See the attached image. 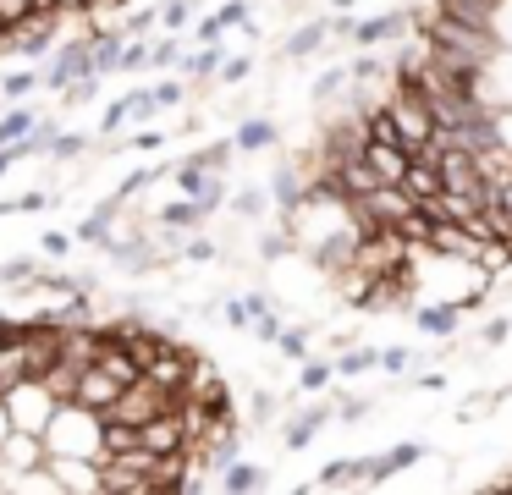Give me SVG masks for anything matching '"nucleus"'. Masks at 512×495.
I'll return each instance as SVG.
<instances>
[{"instance_id":"20","label":"nucleus","mask_w":512,"mask_h":495,"mask_svg":"<svg viewBox=\"0 0 512 495\" xmlns=\"http://www.w3.org/2000/svg\"><path fill=\"white\" fill-rule=\"evenodd\" d=\"M364 160L380 171V182H402V171H408L413 154L402 149V143H364Z\"/></svg>"},{"instance_id":"18","label":"nucleus","mask_w":512,"mask_h":495,"mask_svg":"<svg viewBox=\"0 0 512 495\" xmlns=\"http://www.w3.org/2000/svg\"><path fill=\"white\" fill-rule=\"evenodd\" d=\"M336 182H342L347 198H364V193H375V187H386V182H380V171L364 160V154H358V160H342V165H336Z\"/></svg>"},{"instance_id":"22","label":"nucleus","mask_w":512,"mask_h":495,"mask_svg":"<svg viewBox=\"0 0 512 495\" xmlns=\"http://www.w3.org/2000/svg\"><path fill=\"white\" fill-rule=\"evenodd\" d=\"M364 479V457H331L314 479V490H347V484Z\"/></svg>"},{"instance_id":"1","label":"nucleus","mask_w":512,"mask_h":495,"mask_svg":"<svg viewBox=\"0 0 512 495\" xmlns=\"http://www.w3.org/2000/svg\"><path fill=\"white\" fill-rule=\"evenodd\" d=\"M45 446L50 457H100L105 451V413L83 402H61L56 418L45 424Z\"/></svg>"},{"instance_id":"42","label":"nucleus","mask_w":512,"mask_h":495,"mask_svg":"<svg viewBox=\"0 0 512 495\" xmlns=\"http://www.w3.org/2000/svg\"><path fill=\"white\" fill-rule=\"evenodd\" d=\"M281 330H287V325H281V314L270 308V314H259L254 325H248V336H254V341H265V347H276V341H281Z\"/></svg>"},{"instance_id":"11","label":"nucleus","mask_w":512,"mask_h":495,"mask_svg":"<svg viewBox=\"0 0 512 495\" xmlns=\"http://www.w3.org/2000/svg\"><path fill=\"white\" fill-rule=\"evenodd\" d=\"M303 193H309V171H298V165L281 160L276 171H270V204H276L281 215H292V209L303 204Z\"/></svg>"},{"instance_id":"13","label":"nucleus","mask_w":512,"mask_h":495,"mask_svg":"<svg viewBox=\"0 0 512 495\" xmlns=\"http://www.w3.org/2000/svg\"><path fill=\"white\" fill-rule=\"evenodd\" d=\"M413 325H419L424 336L446 341V336L463 330V308H457V303H419V308H413Z\"/></svg>"},{"instance_id":"12","label":"nucleus","mask_w":512,"mask_h":495,"mask_svg":"<svg viewBox=\"0 0 512 495\" xmlns=\"http://www.w3.org/2000/svg\"><path fill=\"white\" fill-rule=\"evenodd\" d=\"M331 418H336V407H331V402H320V407H309V413L287 418V424H281V446H287V451H303L325 424H331Z\"/></svg>"},{"instance_id":"57","label":"nucleus","mask_w":512,"mask_h":495,"mask_svg":"<svg viewBox=\"0 0 512 495\" xmlns=\"http://www.w3.org/2000/svg\"><path fill=\"white\" fill-rule=\"evenodd\" d=\"M61 11H67V17H83V0H56Z\"/></svg>"},{"instance_id":"55","label":"nucleus","mask_w":512,"mask_h":495,"mask_svg":"<svg viewBox=\"0 0 512 495\" xmlns=\"http://www.w3.org/2000/svg\"><path fill=\"white\" fill-rule=\"evenodd\" d=\"M160 138H166V132H133V138H127V149H155Z\"/></svg>"},{"instance_id":"3","label":"nucleus","mask_w":512,"mask_h":495,"mask_svg":"<svg viewBox=\"0 0 512 495\" xmlns=\"http://www.w3.org/2000/svg\"><path fill=\"white\" fill-rule=\"evenodd\" d=\"M0 396H6V413H12V424H17V429H34V435H45V424L56 418V407H61L39 374L17 380L12 391H0Z\"/></svg>"},{"instance_id":"7","label":"nucleus","mask_w":512,"mask_h":495,"mask_svg":"<svg viewBox=\"0 0 512 495\" xmlns=\"http://www.w3.org/2000/svg\"><path fill=\"white\" fill-rule=\"evenodd\" d=\"M419 457H424L419 440H402V446H391V451H375V457H364V479H358V490H375V484L397 479V473L413 468Z\"/></svg>"},{"instance_id":"4","label":"nucleus","mask_w":512,"mask_h":495,"mask_svg":"<svg viewBox=\"0 0 512 495\" xmlns=\"http://www.w3.org/2000/svg\"><path fill=\"white\" fill-rule=\"evenodd\" d=\"M89 72H94V39H89V33H78V39L56 44V55H50V66L39 77H45L50 94H61L72 77H89Z\"/></svg>"},{"instance_id":"45","label":"nucleus","mask_w":512,"mask_h":495,"mask_svg":"<svg viewBox=\"0 0 512 495\" xmlns=\"http://www.w3.org/2000/svg\"><path fill=\"white\" fill-rule=\"evenodd\" d=\"M276 347H281V358H287V363H303V358H309V336H303V330H281Z\"/></svg>"},{"instance_id":"58","label":"nucleus","mask_w":512,"mask_h":495,"mask_svg":"<svg viewBox=\"0 0 512 495\" xmlns=\"http://www.w3.org/2000/svg\"><path fill=\"white\" fill-rule=\"evenodd\" d=\"M358 6V0H331V11H353Z\"/></svg>"},{"instance_id":"14","label":"nucleus","mask_w":512,"mask_h":495,"mask_svg":"<svg viewBox=\"0 0 512 495\" xmlns=\"http://www.w3.org/2000/svg\"><path fill=\"white\" fill-rule=\"evenodd\" d=\"M441 165L430 160H408V171H402V193L413 198V204H430V198H441Z\"/></svg>"},{"instance_id":"2","label":"nucleus","mask_w":512,"mask_h":495,"mask_svg":"<svg viewBox=\"0 0 512 495\" xmlns=\"http://www.w3.org/2000/svg\"><path fill=\"white\" fill-rule=\"evenodd\" d=\"M177 396H182V391H171V385L138 374V380L122 385V396L105 407V418H122V424H149L155 413H171V407H177Z\"/></svg>"},{"instance_id":"38","label":"nucleus","mask_w":512,"mask_h":495,"mask_svg":"<svg viewBox=\"0 0 512 495\" xmlns=\"http://www.w3.org/2000/svg\"><path fill=\"white\" fill-rule=\"evenodd\" d=\"M94 138L89 132H56V143H50V160H72V154H89Z\"/></svg>"},{"instance_id":"35","label":"nucleus","mask_w":512,"mask_h":495,"mask_svg":"<svg viewBox=\"0 0 512 495\" xmlns=\"http://www.w3.org/2000/svg\"><path fill=\"white\" fill-rule=\"evenodd\" d=\"M199 0H160V33H182Z\"/></svg>"},{"instance_id":"34","label":"nucleus","mask_w":512,"mask_h":495,"mask_svg":"<svg viewBox=\"0 0 512 495\" xmlns=\"http://www.w3.org/2000/svg\"><path fill=\"white\" fill-rule=\"evenodd\" d=\"M182 259L188 264H215L221 248H215V237H204V231H188V237H182Z\"/></svg>"},{"instance_id":"21","label":"nucleus","mask_w":512,"mask_h":495,"mask_svg":"<svg viewBox=\"0 0 512 495\" xmlns=\"http://www.w3.org/2000/svg\"><path fill=\"white\" fill-rule=\"evenodd\" d=\"M78 374H83V363H72V358H56L45 374H39V380L50 385V396H56V402H78Z\"/></svg>"},{"instance_id":"17","label":"nucleus","mask_w":512,"mask_h":495,"mask_svg":"<svg viewBox=\"0 0 512 495\" xmlns=\"http://www.w3.org/2000/svg\"><path fill=\"white\" fill-rule=\"evenodd\" d=\"M221 66H226L221 44H199V50L182 55V77H188V83H215V77H221Z\"/></svg>"},{"instance_id":"26","label":"nucleus","mask_w":512,"mask_h":495,"mask_svg":"<svg viewBox=\"0 0 512 495\" xmlns=\"http://www.w3.org/2000/svg\"><path fill=\"white\" fill-rule=\"evenodd\" d=\"M237 154H243V149H237V138H215V143H199V149H193L188 160H199L204 171H226V165H232Z\"/></svg>"},{"instance_id":"24","label":"nucleus","mask_w":512,"mask_h":495,"mask_svg":"<svg viewBox=\"0 0 512 495\" xmlns=\"http://www.w3.org/2000/svg\"><path fill=\"white\" fill-rule=\"evenodd\" d=\"M347 88H353V66H325V72L314 77L309 99H314V105H331V99H342Z\"/></svg>"},{"instance_id":"41","label":"nucleus","mask_w":512,"mask_h":495,"mask_svg":"<svg viewBox=\"0 0 512 495\" xmlns=\"http://www.w3.org/2000/svg\"><path fill=\"white\" fill-rule=\"evenodd\" d=\"M155 22H160V6H144V11H133V17L122 22V33H127V39H149Z\"/></svg>"},{"instance_id":"44","label":"nucleus","mask_w":512,"mask_h":495,"mask_svg":"<svg viewBox=\"0 0 512 495\" xmlns=\"http://www.w3.org/2000/svg\"><path fill=\"white\" fill-rule=\"evenodd\" d=\"M122 72H149V39H127L122 44Z\"/></svg>"},{"instance_id":"50","label":"nucleus","mask_w":512,"mask_h":495,"mask_svg":"<svg viewBox=\"0 0 512 495\" xmlns=\"http://www.w3.org/2000/svg\"><path fill=\"white\" fill-rule=\"evenodd\" d=\"M221 33H226V22L215 17V11H210V17L193 22V39H199V44H221Z\"/></svg>"},{"instance_id":"28","label":"nucleus","mask_w":512,"mask_h":495,"mask_svg":"<svg viewBox=\"0 0 512 495\" xmlns=\"http://www.w3.org/2000/svg\"><path fill=\"white\" fill-rule=\"evenodd\" d=\"M364 369H380V347H342L336 380H353V374H364Z\"/></svg>"},{"instance_id":"43","label":"nucleus","mask_w":512,"mask_h":495,"mask_svg":"<svg viewBox=\"0 0 512 495\" xmlns=\"http://www.w3.org/2000/svg\"><path fill=\"white\" fill-rule=\"evenodd\" d=\"M512 336V314H496V319H485V325H479V347H501V341Z\"/></svg>"},{"instance_id":"19","label":"nucleus","mask_w":512,"mask_h":495,"mask_svg":"<svg viewBox=\"0 0 512 495\" xmlns=\"http://www.w3.org/2000/svg\"><path fill=\"white\" fill-rule=\"evenodd\" d=\"M204 220H210V215H204L199 198H188V193H182L177 204H160L155 209V226H166V231H199Z\"/></svg>"},{"instance_id":"16","label":"nucleus","mask_w":512,"mask_h":495,"mask_svg":"<svg viewBox=\"0 0 512 495\" xmlns=\"http://www.w3.org/2000/svg\"><path fill=\"white\" fill-rule=\"evenodd\" d=\"M89 39H94V72H100V77L122 72V44H127V33H122V28H89Z\"/></svg>"},{"instance_id":"33","label":"nucleus","mask_w":512,"mask_h":495,"mask_svg":"<svg viewBox=\"0 0 512 495\" xmlns=\"http://www.w3.org/2000/svg\"><path fill=\"white\" fill-rule=\"evenodd\" d=\"M331 407H336V424H364L375 402H369V396H347V391H336V396H331Z\"/></svg>"},{"instance_id":"6","label":"nucleus","mask_w":512,"mask_h":495,"mask_svg":"<svg viewBox=\"0 0 512 495\" xmlns=\"http://www.w3.org/2000/svg\"><path fill=\"white\" fill-rule=\"evenodd\" d=\"M413 33V6H397V11H380V17H358L353 28V44L375 50V44H397Z\"/></svg>"},{"instance_id":"47","label":"nucleus","mask_w":512,"mask_h":495,"mask_svg":"<svg viewBox=\"0 0 512 495\" xmlns=\"http://www.w3.org/2000/svg\"><path fill=\"white\" fill-rule=\"evenodd\" d=\"M254 72V55H226V66H221V77H215V83H243V77Z\"/></svg>"},{"instance_id":"49","label":"nucleus","mask_w":512,"mask_h":495,"mask_svg":"<svg viewBox=\"0 0 512 495\" xmlns=\"http://www.w3.org/2000/svg\"><path fill=\"white\" fill-rule=\"evenodd\" d=\"M72 242H78V237H67V231H45V237H39V248H45V259H67Z\"/></svg>"},{"instance_id":"31","label":"nucleus","mask_w":512,"mask_h":495,"mask_svg":"<svg viewBox=\"0 0 512 495\" xmlns=\"http://www.w3.org/2000/svg\"><path fill=\"white\" fill-rule=\"evenodd\" d=\"M331 380H336V363H325V358H303V369H298V391H325Z\"/></svg>"},{"instance_id":"25","label":"nucleus","mask_w":512,"mask_h":495,"mask_svg":"<svg viewBox=\"0 0 512 495\" xmlns=\"http://www.w3.org/2000/svg\"><path fill=\"white\" fill-rule=\"evenodd\" d=\"M501 0H435V11L441 17H457V22H485L490 28V11H496Z\"/></svg>"},{"instance_id":"29","label":"nucleus","mask_w":512,"mask_h":495,"mask_svg":"<svg viewBox=\"0 0 512 495\" xmlns=\"http://www.w3.org/2000/svg\"><path fill=\"white\" fill-rule=\"evenodd\" d=\"M39 270H45V264H39L34 253H17V259H6V264H0V292H12V286L34 281Z\"/></svg>"},{"instance_id":"15","label":"nucleus","mask_w":512,"mask_h":495,"mask_svg":"<svg viewBox=\"0 0 512 495\" xmlns=\"http://www.w3.org/2000/svg\"><path fill=\"white\" fill-rule=\"evenodd\" d=\"M232 138H237V149H243V154H265V149H276V143H281V127L270 116H243Z\"/></svg>"},{"instance_id":"37","label":"nucleus","mask_w":512,"mask_h":495,"mask_svg":"<svg viewBox=\"0 0 512 495\" xmlns=\"http://www.w3.org/2000/svg\"><path fill=\"white\" fill-rule=\"evenodd\" d=\"M34 110H6V116H0V143H17V138H28V132H34Z\"/></svg>"},{"instance_id":"46","label":"nucleus","mask_w":512,"mask_h":495,"mask_svg":"<svg viewBox=\"0 0 512 495\" xmlns=\"http://www.w3.org/2000/svg\"><path fill=\"white\" fill-rule=\"evenodd\" d=\"M127 121H133V99H111V105H105V121H100V127L116 138V132H122Z\"/></svg>"},{"instance_id":"39","label":"nucleus","mask_w":512,"mask_h":495,"mask_svg":"<svg viewBox=\"0 0 512 495\" xmlns=\"http://www.w3.org/2000/svg\"><path fill=\"white\" fill-rule=\"evenodd\" d=\"M34 88H45V77H39V72H6V77H0V94H6V99H28Z\"/></svg>"},{"instance_id":"51","label":"nucleus","mask_w":512,"mask_h":495,"mask_svg":"<svg viewBox=\"0 0 512 495\" xmlns=\"http://www.w3.org/2000/svg\"><path fill=\"white\" fill-rule=\"evenodd\" d=\"M155 99H160V110H177L182 99H188V88L171 83V77H160V83H155Z\"/></svg>"},{"instance_id":"10","label":"nucleus","mask_w":512,"mask_h":495,"mask_svg":"<svg viewBox=\"0 0 512 495\" xmlns=\"http://www.w3.org/2000/svg\"><path fill=\"white\" fill-rule=\"evenodd\" d=\"M331 44V17H314V22H298V28L281 39V61H309Z\"/></svg>"},{"instance_id":"30","label":"nucleus","mask_w":512,"mask_h":495,"mask_svg":"<svg viewBox=\"0 0 512 495\" xmlns=\"http://www.w3.org/2000/svg\"><path fill=\"white\" fill-rule=\"evenodd\" d=\"M182 39L177 33H166V39H149V72H166V66H182Z\"/></svg>"},{"instance_id":"40","label":"nucleus","mask_w":512,"mask_h":495,"mask_svg":"<svg viewBox=\"0 0 512 495\" xmlns=\"http://www.w3.org/2000/svg\"><path fill=\"white\" fill-rule=\"evenodd\" d=\"M248 413H254V418H248V435H254V429H270V418H276V396L254 391V396H248Z\"/></svg>"},{"instance_id":"56","label":"nucleus","mask_w":512,"mask_h":495,"mask_svg":"<svg viewBox=\"0 0 512 495\" xmlns=\"http://www.w3.org/2000/svg\"><path fill=\"white\" fill-rule=\"evenodd\" d=\"M12 429L17 424H12V413H6V396H0V446H6V435H12Z\"/></svg>"},{"instance_id":"32","label":"nucleus","mask_w":512,"mask_h":495,"mask_svg":"<svg viewBox=\"0 0 512 495\" xmlns=\"http://www.w3.org/2000/svg\"><path fill=\"white\" fill-rule=\"evenodd\" d=\"M94 94H100V72H89V77H72V83L61 88V110H78V105H89Z\"/></svg>"},{"instance_id":"48","label":"nucleus","mask_w":512,"mask_h":495,"mask_svg":"<svg viewBox=\"0 0 512 495\" xmlns=\"http://www.w3.org/2000/svg\"><path fill=\"white\" fill-rule=\"evenodd\" d=\"M413 358H419L413 347H380V369H386V374H402Z\"/></svg>"},{"instance_id":"27","label":"nucleus","mask_w":512,"mask_h":495,"mask_svg":"<svg viewBox=\"0 0 512 495\" xmlns=\"http://www.w3.org/2000/svg\"><path fill=\"white\" fill-rule=\"evenodd\" d=\"M226 209H232L237 220H265L270 193H265V187H243V193H232V198H226Z\"/></svg>"},{"instance_id":"5","label":"nucleus","mask_w":512,"mask_h":495,"mask_svg":"<svg viewBox=\"0 0 512 495\" xmlns=\"http://www.w3.org/2000/svg\"><path fill=\"white\" fill-rule=\"evenodd\" d=\"M138 446H149L155 457H171V451H188L193 435H188V424H182V413L171 407V413H155L149 424H138Z\"/></svg>"},{"instance_id":"54","label":"nucleus","mask_w":512,"mask_h":495,"mask_svg":"<svg viewBox=\"0 0 512 495\" xmlns=\"http://www.w3.org/2000/svg\"><path fill=\"white\" fill-rule=\"evenodd\" d=\"M226 325L248 330V297H232V303H226Z\"/></svg>"},{"instance_id":"36","label":"nucleus","mask_w":512,"mask_h":495,"mask_svg":"<svg viewBox=\"0 0 512 495\" xmlns=\"http://www.w3.org/2000/svg\"><path fill=\"white\" fill-rule=\"evenodd\" d=\"M138 446V424H122V418H105V451H133Z\"/></svg>"},{"instance_id":"8","label":"nucleus","mask_w":512,"mask_h":495,"mask_svg":"<svg viewBox=\"0 0 512 495\" xmlns=\"http://www.w3.org/2000/svg\"><path fill=\"white\" fill-rule=\"evenodd\" d=\"M122 385H127V380H116L105 363H83V374H78V402L94 407V413H105V407L122 396Z\"/></svg>"},{"instance_id":"59","label":"nucleus","mask_w":512,"mask_h":495,"mask_svg":"<svg viewBox=\"0 0 512 495\" xmlns=\"http://www.w3.org/2000/svg\"><path fill=\"white\" fill-rule=\"evenodd\" d=\"M496 490H512V473H501V479H496Z\"/></svg>"},{"instance_id":"23","label":"nucleus","mask_w":512,"mask_h":495,"mask_svg":"<svg viewBox=\"0 0 512 495\" xmlns=\"http://www.w3.org/2000/svg\"><path fill=\"white\" fill-rule=\"evenodd\" d=\"M270 484V473L259 468V462H243V457H232L221 468V490H265Z\"/></svg>"},{"instance_id":"9","label":"nucleus","mask_w":512,"mask_h":495,"mask_svg":"<svg viewBox=\"0 0 512 495\" xmlns=\"http://www.w3.org/2000/svg\"><path fill=\"white\" fill-rule=\"evenodd\" d=\"M0 462H6L12 473H28V468H39V462H50V446H45V435H34V429H12L6 446H0Z\"/></svg>"},{"instance_id":"52","label":"nucleus","mask_w":512,"mask_h":495,"mask_svg":"<svg viewBox=\"0 0 512 495\" xmlns=\"http://www.w3.org/2000/svg\"><path fill=\"white\" fill-rule=\"evenodd\" d=\"M215 17H221L226 28H248V22H243V17H248V0H226V6L215 11Z\"/></svg>"},{"instance_id":"53","label":"nucleus","mask_w":512,"mask_h":495,"mask_svg":"<svg viewBox=\"0 0 512 495\" xmlns=\"http://www.w3.org/2000/svg\"><path fill=\"white\" fill-rule=\"evenodd\" d=\"M0 17H6V22H23V17H34V0H0Z\"/></svg>"}]
</instances>
